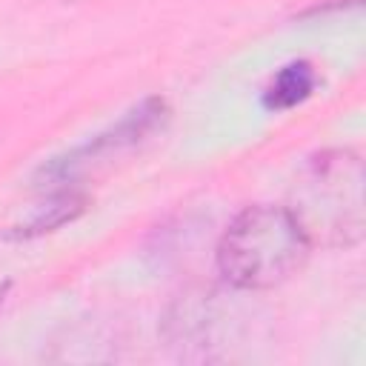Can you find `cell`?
Listing matches in <instances>:
<instances>
[{"mask_svg": "<svg viewBox=\"0 0 366 366\" xmlns=\"http://www.w3.org/2000/svg\"><path fill=\"white\" fill-rule=\"evenodd\" d=\"M309 246L289 209L252 206L223 232L217 269L237 289H269L303 266Z\"/></svg>", "mask_w": 366, "mask_h": 366, "instance_id": "cell-1", "label": "cell"}, {"mask_svg": "<svg viewBox=\"0 0 366 366\" xmlns=\"http://www.w3.org/2000/svg\"><path fill=\"white\" fill-rule=\"evenodd\" d=\"M292 217L309 243L349 246L363 234V166L352 152L309 160L292 189Z\"/></svg>", "mask_w": 366, "mask_h": 366, "instance_id": "cell-2", "label": "cell"}, {"mask_svg": "<svg viewBox=\"0 0 366 366\" xmlns=\"http://www.w3.org/2000/svg\"><path fill=\"white\" fill-rule=\"evenodd\" d=\"M163 114H166L163 100H146L140 109L129 112L112 132L97 134L86 149H80V152L71 154V157L57 160L54 166H49V172L43 169V174H49V177H51V174H54V177H66V174H71L80 163H86V160H92V157H100V154H109V152H120V149H126V146H134L137 140H143V137L163 120Z\"/></svg>", "mask_w": 366, "mask_h": 366, "instance_id": "cell-3", "label": "cell"}, {"mask_svg": "<svg viewBox=\"0 0 366 366\" xmlns=\"http://www.w3.org/2000/svg\"><path fill=\"white\" fill-rule=\"evenodd\" d=\"M315 89V71L309 63H292L286 69H280V74L272 80V86L266 89L263 103L269 109H289L297 106L300 100H306Z\"/></svg>", "mask_w": 366, "mask_h": 366, "instance_id": "cell-4", "label": "cell"}, {"mask_svg": "<svg viewBox=\"0 0 366 366\" xmlns=\"http://www.w3.org/2000/svg\"><path fill=\"white\" fill-rule=\"evenodd\" d=\"M83 209H86V197H83V194H74V192L57 194V197H51L49 203H43V206L29 217V223H26V226H20V232H17V234L29 237V234L51 232V229L63 226L66 220H74Z\"/></svg>", "mask_w": 366, "mask_h": 366, "instance_id": "cell-5", "label": "cell"}]
</instances>
